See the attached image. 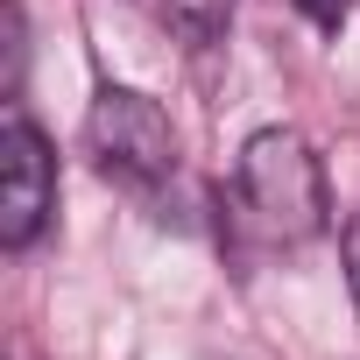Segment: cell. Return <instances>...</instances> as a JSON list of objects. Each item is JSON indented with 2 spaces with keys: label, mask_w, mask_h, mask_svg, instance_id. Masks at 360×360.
<instances>
[{
  "label": "cell",
  "mask_w": 360,
  "mask_h": 360,
  "mask_svg": "<svg viewBox=\"0 0 360 360\" xmlns=\"http://www.w3.org/2000/svg\"><path fill=\"white\" fill-rule=\"evenodd\" d=\"M233 184H240L248 226H255L262 240H276V248H304V240H318L325 219H332V205H325V169H318L311 141L290 134V127L248 134Z\"/></svg>",
  "instance_id": "1"
},
{
  "label": "cell",
  "mask_w": 360,
  "mask_h": 360,
  "mask_svg": "<svg viewBox=\"0 0 360 360\" xmlns=\"http://www.w3.org/2000/svg\"><path fill=\"white\" fill-rule=\"evenodd\" d=\"M85 148L106 176L120 184H155L176 162V134H169V113L148 99V92H127V85H106L85 113Z\"/></svg>",
  "instance_id": "2"
},
{
  "label": "cell",
  "mask_w": 360,
  "mask_h": 360,
  "mask_svg": "<svg viewBox=\"0 0 360 360\" xmlns=\"http://www.w3.org/2000/svg\"><path fill=\"white\" fill-rule=\"evenodd\" d=\"M50 205H57V155L29 127V113L8 106V127H0V248H29Z\"/></svg>",
  "instance_id": "3"
},
{
  "label": "cell",
  "mask_w": 360,
  "mask_h": 360,
  "mask_svg": "<svg viewBox=\"0 0 360 360\" xmlns=\"http://www.w3.org/2000/svg\"><path fill=\"white\" fill-rule=\"evenodd\" d=\"M162 15L184 29L191 43H212L226 29V15H233V0H162Z\"/></svg>",
  "instance_id": "4"
},
{
  "label": "cell",
  "mask_w": 360,
  "mask_h": 360,
  "mask_svg": "<svg viewBox=\"0 0 360 360\" xmlns=\"http://www.w3.org/2000/svg\"><path fill=\"white\" fill-rule=\"evenodd\" d=\"M339 255H346V290H353V311H360V212L346 219V233H339Z\"/></svg>",
  "instance_id": "5"
},
{
  "label": "cell",
  "mask_w": 360,
  "mask_h": 360,
  "mask_svg": "<svg viewBox=\"0 0 360 360\" xmlns=\"http://www.w3.org/2000/svg\"><path fill=\"white\" fill-rule=\"evenodd\" d=\"M297 8H304V15L318 22V29H339V22L353 15V0H297Z\"/></svg>",
  "instance_id": "6"
}]
</instances>
